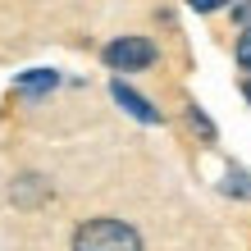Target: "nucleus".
<instances>
[{"mask_svg":"<svg viewBox=\"0 0 251 251\" xmlns=\"http://www.w3.org/2000/svg\"><path fill=\"white\" fill-rule=\"evenodd\" d=\"M73 251H146L142 233L128 224V219H114V215H96V219H82L73 228Z\"/></svg>","mask_w":251,"mask_h":251,"instance_id":"1","label":"nucleus"},{"mask_svg":"<svg viewBox=\"0 0 251 251\" xmlns=\"http://www.w3.org/2000/svg\"><path fill=\"white\" fill-rule=\"evenodd\" d=\"M100 60H105V69H114V73L124 78V73L151 69V64L160 60V46H155L151 37H114V41H105Z\"/></svg>","mask_w":251,"mask_h":251,"instance_id":"2","label":"nucleus"},{"mask_svg":"<svg viewBox=\"0 0 251 251\" xmlns=\"http://www.w3.org/2000/svg\"><path fill=\"white\" fill-rule=\"evenodd\" d=\"M110 96L119 100V110H124V114H132L137 124H146V128H155V124H160V110H155L142 92H132L124 78H114V82H110Z\"/></svg>","mask_w":251,"mask_h":251,"instance_id":"3","label":"nucleus"},{"mask_svg":"<svg viewBox=\"0 0 251 251\" xmlns=\"http://www.w3.org/2000/svg\"><path fill=\"white\" fill-rule=\"evenodd\" d=\"M9 201L23 205V210H37L41 201H50V183L41 178V174H19L14 187H9Z\"/></svg>","mask_w":251,"mask_h":251,"instance_id":"4","label":"nucleus"},{"mask_svg":"<svg viewBox=\"0 0 251 251\" xmlns=\"http://www.w3.org/2000/svg\"><path fill=\"white\" fill-rule=\"evenodd\" d=\"M55 87H60V73L55 69H23L19 78H14V96L37 100V96H50Z\"/></svg>","mask_w":251,"mask_h":251,"instance_id":"5","label":"nucleus"},{"mask_svg":"<svg viewBox=\"0 0 251 251\" xmlns=\"http://www.w3.org/2000/svg\"><path fill=\"white\" fill-rule=\"evenodd\" d=\"M219 192H224V197H238V201H251V169H238V165H233L224 174V183H219Z\"/></svg>","mask_w":251,"mask_h":251,"instance_id":"6","label":"nucleus"},{"mask_svg":"<svg viewBox=\"0 0 251 251\" xmlns=\"http://www.w3.org/2000/svg\"><path fill=\"white\" fill-rule=\"evenodd\" d=\"M233 50H238V69L251 78V27H247V32H238V46H233Z\"/></svg>","mask_w":251,"mask_h":251,"instance_id":"7","label":"nucleus"},{"mask_svg":"<svg viewBox=\"0 0 251 251\" xmlns=\"http://www.w3.org/2000/svg\"><path fill=\"white\" fill-rule=\"evenodd\" d=\"M187 119H192V128H197L205 142H215V124H210V119L201 114V105H187Z\"/></svg>","mask_w":251,"mask_h":251,"instance_id":"8","label":"nucleus"},{"mask_svg":"<svg viewBox=\"0 0 251 251\" xmlns=\"http://www.w3.org/2000/svg\"><path fill=\"white\" fill-rule=\"evenodd\" d=\"M228 14H233V19H238V23H242V32H247V27H251V5H233Z\"/></svg>","mask_w":251,"mask_h":251,"instance_id":"9","label":"nucleus"},{"mask_svg":"<svg viewBox=\"0 0 251 251\" xmlns=\"http://www.w3.org/2000/svg\"><path fill=\"white\" fill-rule=\"evenodd\" d=\"M242 96H247V100H251V78H242Z\"/></svg>","mask_w":251,"mask_h":251,"instance_id":"10","label":"nucleus"}]
</instances>
